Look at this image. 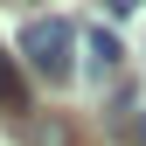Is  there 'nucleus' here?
Segmentation results:
<instances>
[{"instance_id":"1","label":"nucleus","mask_w":146,"mask_h":146,"mask_svg":"<svg viewBox=\"0 0 146 146\" xmlns=\"http://www.w3.org/2000/svg\"><path fill=\"white\" fill-rule=\"evenodd\" d=\"M21 56H28L35 77L70 84V77H77V21H63V14H35V21L21 28Z\"/></svg>"},{"instance_id":"2","label":"nucleus","mask_w":146,"mask_h":146,"mask_svg":"<svg viewBox=\"0 0 146 146\" xmlns=\"http://www.w3.org/2000/svg\"><path fill=\"white\" fill-rule=\"evenodd\" d=\"M77 49H84V70H90L98 84L118 70V35H111V28H90V35H77Z\"/></svg>"},{"instance_id":"3","label":"nucleus","mask_w":146,"mask_h":146,"mask_svg":"<svg viewBox=\"0 0 146 146\" xmlns=\"http://www.w3.org/2000/svg\"><path fill=\"white\" fill-rule=\"evenodd\" d=\"M0 111H28V84H21V70H14L7 49H0Z\"/></svg>"}]
</instances>
